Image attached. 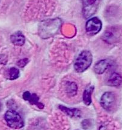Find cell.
Instances as JSON below:
<instances>
[{"label":"cell","instance_id":"5bb4252c","mask_svg":"<svg viewBox=\"0 0 122 130\" xmlns=\"http://www.w3.org/2000/svg\"><path fill=\"white\" fill-rule=\"evenodd\" d=\"M60 109L62 110L63 112H64L65 113H66L67 115L69 116H70L71 117H73L75 115H76V111L78 110L77 109H69V108H67L66 107L63 106H60Z\"/></svg>","mask_w":122,"mask_h":130},{"label":"cell","instance_id":"30bf717a","mask_svg":"<svg viewBox=\"0 0 122 130\" xmlns=\"http://www.w3.org/2000/svg\"><path fill=\"white\" fill-rule=\"evenodd\" d=\"M110 66V63L107 60L102 59L98 61L94 65V72L98 74H102L106 71Z\"/></svg>","mask_w":122,"mask_h":130},{"label":"cell","instance_id":"8992f818","mask_svg":"<svg viewBox=\"0 0 122 130\" xmlns=\"http://www.w3.org/2000/svg\"><path fill=\"white\" fill-rule=\"evenodd\" d=\"M120 30L119 28L116 27H111L108 28L103 35L104 40L108 43L114 41L115 40L117 39V37L119 36Z\"/></svg>","mask_w":122,"mask_h":130},{"label":"cell","instance_id":"7c38bea8","mask_svg":"<svg viewBox=\"0 0 122 130\" xmlns=\"http://www.w3.org/2000/svg\"><path fill=\"white\" fill-rule=\"evenodd\" d=\"M78 91L77 85L75 82H68L66 83V92L70 96H73L76 94Z\"/></svg>","mask_w":122,"mask_h":130},{"label":"cell","instance_id":"2e32d148","mask_svg":"<svg viewBox=\"0 0 122 130\" xmlns=\"http://www.w3.org/2000/svg\"><path fill=\"white\" fill-rule=\"evenodd\" d=\"M1 103H0V110H1Z\"/></svg>","mask_w":122,"mask_h":130},{"label":"cell","instance_id":"3957f363","mask_svg":"<svg viewBox=\"0 0 122 130\" xmlns=\"http://www.w3.org/2000/svg\"><path fill=\"white\" fill-rule=\"evenodd\" d=\"M101 0H82L84 18L87 19L98 11Z\"/></svg>","mask_w":122,"mask_h":130},{"label":"cell","instance_id":"277c9868","mask_svg":"<svg viewBox=\"0 0 122 130\" xmlns=\"http://www.w3.org/2000/svg\"><path fill=\"white\" fill-rule=\"evenodd\" d=\"M116 96L112 92H106L101 98V105L103 109L108 111L113 110L116 106Z\"/></svg>","mask_w":122,"mask_h":130},{"label":"cell","instance_id":"ba28073f","mask_svg":"<svg viewBox=\"0 0 122 130\" xmlns=\"http://www.w3.org/2000/svg\"><path fill=\"white\" fill-rule=\"evenodd\" d=\"M11 42L15 46H22L25 42V37L21 31H17L10 37Z\"/></svg>","mask_w":122,"mask_h":130},{"label":"cell","instance_id":"9a60e30c","mask_svg":"<svg viewBox=\"0 0 122 130\" xmlns=\"http://www.w3.org/2000/svg\"><path fill=\"white\" fill-rule=\"evenodd\" d=\"M28 62V59H27V58H25V59L19 60V61H18L17 63V65L19 67L22 68V67H24L25 66L26 64H27Z\"/></svg>","mask_w":122,"mask_h":130},{"label":"cell","instance_id":"4fadbf2b","mask_svg":"<svg viewBox=\"0 0 122 130\" xmlns=\"http://www.w3.org/2000/svg\"><path fill=\"white\" fill-rule=\"evenodd\" d=\"M9 79L11 80L18 79L19 77V70L15 67L10 68L9 70Z\"/></svg>","mask_w":122,"mask_h":130},{"label":"cell","instance_id":"9c48e42d","mask_svg":"<svg viewBox=\"0 0 122 130\" xmlns=\"http://www.w3.org/2000/svg\"><path fill=\"white\" fill-rule=\"evenodd\" d=\"M122 83V77L117 73H113L107 80V84L111 86L118 87Z\"/></svg>","mask_w":122,"mask_h":130},{"label":"cell","instance_id":"8fae6325","mask_svg":"<svg viewBox=\"0 0 122 130\" xmlns=\"http://www.w3.org/2000/svg\"><path fill=\"white\" fill-rule=\"evenodd\" d=\"M94 86H89L86 88L83 93V101L85 104L89 106L91 103V95L94 91Z\"/></svg>","mask_w":122,"mask_h":130},{"label":"cell","instance_id":"6da1fadb","mask_svg":"<svg viewBox=\"0 0 122 130\" xmlns=\"http://www.w3.org/2000/svg\"><path fill=\"white\" fill-rule=\"evenodd\" d=\"M93 61V56L91 52L88 51H84L81 52L75 62L74 68L78 73H83L91 66Z\"/></svg>","mask_w":122,"mask_h":130},{"label":"cell","instance_id":"52a82bcc","mask_svg":"<svg viewBox=\"0 0 122 130\" xmlns=\"http://www.w3.org/2000/svg\"><path fill=\"white\" fill-rule=\"evenodd\" d=\"M22 97L25 100L28 101L30 104L36 105L38 107L40 108V109L43 108V104L39 102V98L36 94H31L30 92L26 91L23 94Z\"/></svg>","mask_w":122,"mask_h":130},{"label":"cell","instance_id":"5b68a950","mask_svg":"<svg viewBox=\"0 0 122 130\" xmlns=\"http://www.w3.org/2000/svg\"><path fill=\"white\" fill-rule=\"evenodd\" d=\"M102 24L98 18H91L87 22L86 25V32L88 35L94 36L101 31Z\"/></svg>","mask_w":122,"mask_h":130},{"label":"cell","instance_id":"7a4b0ae2","mask_svg":"<svg viewBox=\"0 0 122 130\" xmlns=\"http://www.w3.org/2000/svg\"><path fill=\"white\" fill-rule=\"evenodd\" d=\"M4 119L8 126L13 129H20L24 125L21 115L15 110L7 111L5 113Z\"/></svg>","mask_w":122,"mask_h":130}]
</instances>
